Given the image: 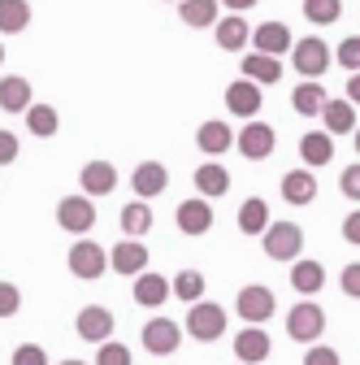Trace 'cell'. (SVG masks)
Instances as JSON below:
<instances>
[{
	"mask_svg": "<svg viewBox=\"0 0 360 365\" xmlns=\"http://www.w3.org/2000/svg\"><path fill=\"white\" fill-rule=\"evenodd\" d=\"M291 61H295L300 78H312V83H317V78L330 70L334 53H330V43H326L322 35H308V39H300L295 48H291Z\"/></svg>",
	"mask_w": 360,
	"mask_h": 365,
	"instance_id": "6da1fadb",
	"label": "cell"
},
{
	"mask_svg": "<svg viewBox=\"0 0 360 365\" xmlns=\"http://www.w3.org/2000/svg\"><path fill=\"white\" fill-rule=\"evenodd\" d=\"M265 257L269 261H300V248H304V231L295 222H269V231H265Z\"/></svg>",
	"mask_w": 360,
	"mask_h": 365,
	"instance_id": "7a4b0ae2",
	"label": "cell"
},
{
	"mask_svg": "<svg viewBox=\"0 0 360 365\" xmlns=\"http://www.w3.org/2000/svg\"><path fill=\"white\" fill-rule=\"evenodd\" d=\"M187 335H191V339H200V344L221 339V335H226V309L213 304V300L191 304V309H187Z\"/></svg>",
	"mask_w": 360,
	"mask_h": 365,
	"instance_id": "3957f363",
	"label": "cell"
},
{
	"mask_svg": "<svg viewBox=\"0 0 360 365\" xmlns=\"http://www.w3.org/2000/svg\"><path fill=\"white\" fill-rule=\"evenodd\" d=\"M326 331V309L322 304H312V300H300L291 313H287V335L295 344H317Z\"/></svg>",
	"mask_w": 360,
	"mask_h": 365,
	"instance_id": "277c9868",
	"label": "cell"
},
{
	"mask_svg": "<svg viewBox=\"0 0 360 365\" xmlns=\"http://www.w3.org/2000/svg\"><path fill=\"white\" fill-rule=\"evenodd\" d=\"M57 226L61 231H70V235H87L96 226V205H92V196H61V205H57Z\"/></svg>",
	"mask_w": 360,
	"mask_h": 365,
	"instance_id": "5b68a950",
	"label": "cell"
},
{
	"mask_svg": "<svg viewBox=\"0 0 360 365\" xmlns=\"http://www.w3.org/2000/svg\"><path fill=\"white\" fill-rule=\"evenodd\" d=\"M109 269V252L96 240H74L70 244V274L74 279H100Z\"/></svg>",
	"mask_w": 360,
	"mask_h": 365,
	"instance_id": "8992f818",
	"label": "cell"
},
{
	"mask_svg": "<svg viewBox=\"0 0 360 365\" xmlns=\"http://www.w3.org/2000/svg\"><path fill=\"white\" fill-rule=\"evenodd\" d=\"M235 148H239V157H248V161H265V157H274L278 135H274V126H269V122H248V126L239 130Z\"/></svg>",
	"mask_w": 360,
	"mask_h": 365,
	"instance_id": "52a82bcc",
	"label": "cell"
},
{
	"mask_svg": "<svg viewBox=\"0 0 360 365\" xmlns=\"http://www.w3.org/2000/svg\"><path fill=\"white\" fill-rule=\"evenodd\" d=\"M274 292L269 287H260V283H252V287H243L239 292V300H235V313L243 317L248 327H260V322H269V317H274Z\"/></svg>",
	"mask_w": 360,
	"mask_h": 365,
	"instance_id": "ba28073f",
	"label": "cell"
},
{
	"mask_svg": "<svg viewBox=\"0 0 360 365\" xmlns=\"http://www.w3.org/2000/svg\"><path fill=\"white\" fill-rule=\"evenodd\" d=\"M74 331H78L83 344H109V335H113V313L105 304H87V309H78Z\"/></svg>",
	"mask_w": 360,
	"mask_h": 365,
	"instance_id": "9c48e42d",
	"label": "cell"
},
{
	"mask_svg": "<svg viewBox=\"0 0 360 365\" xmlns=\"http://www.w3.org/2000/svg\"><path fill=\"white\" fill-rule=\"evenodd\" d=\"M252 43H256V53H265V57H282V53L295 48V35H291L287 22H260L252 31Z\"/></svg>",
	"mask_w": 360,
	"mask_h": 365,
	"instance_id": "30bf717a",
	"label": "cell"
},
{
	"mask_svg": "<svg viewBox=\"0 0 360 365\" xmlns=\"http://www.w3.org/2000/svg\"><path fill=\"white\" fill-rule=\"evenodd\" d=\"M174 222H178V231H183V235H204V231H213V205L204 196H191V200L178 205Z\"/></svg>",
	"mask_w": 360,
	"mask_h": 365,
	"instance_id": "8fae6325",
	"label": "cell"
},
{
	"mask_svg": "<svg viewBox=\"0 0 360 365\" xmlns=\"http://www.w3.org/2000/svg\"><path fill=\"white\" fill-rule=\"evenodd\" d=\"M178 344H183V327L169 322V317H152V322L144 327V348L152 356H169Z\"/></svg>",
	"mask_w": 360,
	"mask_h": 365,
	"instance_id": "7c38bea8",
	"label": "cell"
},
{
	"mask_svg": "<svg viewBox=\"0 0 360 365\" xmlns=\"http://www.w3.org/2000/svg\"><path fill=\"white\" fill-rule=\"evenodd\" d=\"M109 269L113 274H134V279H139V274H148V248L139 244V240H122L113 252H109Z\"/></svg>",
	"mask_w": 360,
	"mask_h": 365,
	"instance_id": "4fadbf2b",
	"label": "cell"
},
{
	"mask_svg": "<svg viewBox=\"0 0 360 365\" xmlns=\"http://www.w3.org/2000/svg\"><path fill=\"white\" fill-rule=\"evenodd\" d=\"M130 187H134V196H139V200H152V196H161L169 187V170L161 161H139V165H134V174H130Z\"/></svg>",
	"mask_w": 360,
	"mask_h": 365,
	"instance_id": "5bb4252c",
	"label": "cell"
},
{
	"mask_svg": "<svg viewBox=\"0 0 360 365\" xmlns=\"http://www.w3.org/2000/svg\"><path fill=\"white\" fill-rule=\"evenodd\" d=\"M235 140H239V135L231 130V122H221V118H208V122H200V130H196V144H200V153H208V157H221L226 148H235Z\"/></svg>",
	"mask_w": 360,
	"mask_h": 365,
	"instance_id": "9a60e30c",
	"label": "cell"
},
{
	"mask_svg": "<svg viewBox=\"0 0 360 365\" xmlns=\"http://www.w3.org/2000/svg\"><path fill=\"white\" fill-rule=\"evenodd\" d=\"M300 161H304V170L330 165V161H334V135H326V130H308V135H300Z\"/></svg>",
	"mask_w": 360,
	"mask_h": 365,
	"instance_id": "2e32d148",
	"label": "cell"
},
{
	"mask_svg": "<svg viewBox=\"0 0 360 365\" xmlns=\"http://www.w3.org/2000/svg\"><path fill=\"white\" fill-rule=\"evenodd\" d=\"M282 200L287 205H312V200H317V174H312V170H291V174H282Z\"/></svg>",
	"mask_w": 360,
	"mask_h": 365,
	"instance_id": "e0dca14e",
	"label": "cell"
},
{
	"mask_svg": "<svg viewBox=\"0 0 360 365\" xmlns=\"http://www.w3.org/2000/svg\"><path fill=\"white\" fill-rule=\"evenodd\" d=\"M226 109H231L235 118L256 122V113H260V87H256V83H248V78L231 83V87H226Z\"/></svg>",
	"mask_w": 360,
	"mask_h": 365,
	"instance_id": "ac0fdd59",
	"label": "cell"
},
{
	"mask_svg": "<svg viewBox=\"0 0 360 365\" xmlns=\"http://www.w3.org/2000/svg\"><path fill=\"white\" fill-rule=\"evenodd\" d=\"M78 182H83V196H109L113 187H117V170L109 165V161H87L83 165V174H78Z\"/></svg>",
	"mask_w": 360,
	"mask_h": 365,
	"instance_id": "d6986e66",
	"label": "cell"
},
{
	"mask_svg": "<svg viewBox=\"0 0 360 365\" xmlns=\"http://www.w3.org/2000/svg\"><path fill=\"white\" fill-rule=\"evenodd\" d=\"M213 31H217V48H221V53H239V48H248V39H252L256 26H248L243 14H226Z\"/></svg>",
	"mask_w": 360,
	"mask_h": 365,
	"instance_id": "ffe728a7",
	"label": "cell"
},
{
	"mask_svg": "<svg viewBox=\"0 0 360 365\" xmlns=\"http://www.w3.org/2000/svg\"><path fill=\"white\" fill-rule=\"evenodd\" d=\"M196 192L204 200H217V196H226L231 192V170L226 165H217V161H204L196 170Z\"/></svg>",
	"mask_w": 360,
	"mask_h": 365,
	"instance_id": "44dd1931",
	"label": "cell"
},
{
	"mask_svg": "<svg viewBox=\"0 0 360 365\" xmlns=\"http://www.w3.org/2000/svg\"><path fill=\"white\" fill-rule=\"evenodd\" d=\"M35 101H31V83L22 74H5L0 78V109L5 113H26Z\"/></svg>",
	"mask_w": 360,
	"mask_h": 365,
	"instance_id": "7402d4cb",
	"label": "cell"
},
{
	"mask_svg": "<svg viewBox=\"0 0 360 365\" xmlns=\"http://www.w3.org/2000/svg\"><path fill=\"white\" fill-rule=\"evenodd\" d=\"M235 356H239L243 365H260V361H269V335H265L260 327L239 331V335H235Z\"/></svg>",
	"mask_w": 360,
	"mask_h": 365,
	"instance_id": "603a6c76",
	"label": "cell"
},
{
	"mask_svg": "<svg viewBox=\"0 0 360 365\" xmlns=\"http://www.w3.org/2000/svg\"><path fill=\"white\" fill-rule=\"evenodd\" d=\"M243 78H248V83H256V87H274V83L282 78V66H278V57L248 53V57H243Z\"/></svg>",
	"mask_w": 360,
	"mask_h": 365,
	"instance_id": "cb8c5ba5",
	"label": "cell"
},
{
	"mask_svg": "<svg viewBox=\"0 0 360 365\" xmlns=\"http://www.w3.org/2000/svg\"><path fill=\"white\" fill-rule=\"evenodd\" d=\"M217 5H221V0H183V5H178V22L191 26V31L217 26V22H221V18H217Z\"/></svg>",
	"mask_w": 360,
	"mask_h": 365,
	"instance_id": "d4e9b609",
	"label": "cell"
},
{
	"mask_svg": "<svg viewBox=\"0 0 360 365\" xmlns=\"http://www.w3.org/2000/svg\"><path fill=\"white\" fill-rule=\"evenodd\" d=\"M326 101H330V96H326V87H322V83H312V78H304V83L291 91V109H295L300 118L322 113V109H326Z\"/></svg>",
	"mask_w": 360,
	"mask_h": 365,
	"instance_id": "484cf974",
	"label": "cell"
},
{
	"mask_svg": "<svg viewBox=\"0 0 360 365\" xmlns=\"http://www.w3.org/2000/svg\"><path fill=\"white\" fill-rule=\"evenodd\" d=\"M291 287H295L300 296H317V292L326 287L322 261H295V265H291Z\"/></svg>",
	"mask_w": 360,
	"mask_h": 365,
	"instance_id": "4316f807",
	"label": "cell"
},
{
	"mask_svg": "<svg viewBox=\"0 0 360 365\" xmlns=\"http://www.w3.org/2000/svg\"><path fill=\"white\" fill-rule=\"evenodd\" d=\"M165 296H174V287L165 283V274H139V279H134V300H139L144 309L165 304Z\"/></svg>",
	"mask_w": 360,
	"mask_h": 365,
	"instance_id": "83f0119b",
	"label": "cell"
},
{
	"mask_svg": "<svg viewBox=\"0 0 360 365\" xmlns=\"http://www.w3.org/2000/svg\"><path fill=\"white\" fill-rule=\"evenodd\" d=\"M239 231H243V235H265V231H269V205H265L260 196H248V200L239 205Z\"/></svg>",
	"mask_w": 360,
	"mask_h": 365,
	"instance_id": "f1b7e54d",
	"label": "cell"
},
{
	"mask_svg": "<svg viewBox=\"0 0 360 365\" xmlns=\"http://www.w3.org/2000/svg\"><path fill=\"white\" fill-rule=\"evenodd\" d=\"M322 122H326V135H347V130H356V105L351 101H326Z\"/></svg>",
	"mask_w": 360,
	"mask_h": 365,
	"instance_id": "f546056e",
	"label": "cell"
},
{
	"mask_svg": "<svg viewBox=\"0 0 360 365\" xmlns=\"http://www.w3.org/2000/svg\"><path fill=\"white\" fill-rule=\"evenodd\" d=\"M117 222H122L126 240H139V235H148V226H152V209H148L144 200H134V205H122Z\"/></svg>",
	"mask_w": 360,
	"mask_h": 365,
	"instance_id": "4dcf8cb0",
	"label": "cell"
},
{
	"mask_svg": "<svg viewBox=\"0 0 360 365\" xmlns=\"http://www.w3.org/2000/svg\"><path fill=\"white\" fill-rule=\"evenodd\" d=\"M26 26H31L26 0H0V35H22Z\"/></svg>",
	"mask_w": 360,
	"mask_h": 365,
	"instance_id": "1f68e13d",
	"label": "cell"
},
{
	"mask_svg": "<svg viewBox=\"0 0 360 365\" xmlns=\"http://www.w3.org/2000/svg\"><path fill=\"white\" fill-rule=\"evenodd\" d=\"M26 126H31V135H39V140H53V135L61 130V113L53 105H31L26 109Z\"/></svg>",
	"mask_w": 360,
	"mask_h": 365,
	"instance_id": "d6a6232c",
	"label": "cell"
},
{
	"mask_svg": "<svg viewBox=\"0 0 360 365\" xmlns=\"http://www.w3.org/2000/svg\"><path fill=\"white\" fill-rule=\"evenodd\" d=\"M169 287H174V296L183 300V304H200V296H204V274L200 269H178Z\"/></svg>",
	"mask_w": 360,
	"mask_h": 365,
	"instance_id": "836d02e7",
	"label": "cell"
},
{
	"mask_svg": "<svg viewBox=\"0 0 360 365\" xmlns=\"http://www.w3.org/2000/svg\"><path fill=\"white\" fill-rule=\"evenodd\" d=\"M304 18L312 26H334L343 18V0H304Z\"/></svg>",
	"mask_w": 360,
	"mask_h": 365,
	"instance_id": "e575fe53",
	"label": "cell"
},
{
	"mask_svg": "<svg viewBox=\"0 0 360 365\" xmlns=\"http://www.w3.org/2000/svg\"><path fill=\"white\" fill-rule=\"evenodd\" d=\"M339 66L351 70V74H360V35H347L339 43Z\"/></svg>",
	"mask_w": 360,
	"mask_h": 365,
	"instance_id": "d590c367",
	"label": "cell"
},
{
	"mask_svg": "<svg viewBox=\"0 0 360 365\" xmlns=\"http://www.w3.org/2000/svg\"><path fill=\"white\" fill-rule=\"evenodd\" d=\"M96 365H130V348L126 344H100Z\"/></svg>",
	"mask_w": 360,
	"mask_h": 365,
	"instance_id": "8d00e7d4",
	"label": "cell"
},
{
	"mask_svg": "<svg viewBox=\"0 0 360 365\" xmlns=\"http://www.w3.org/2000/svg\"><path fill=\"white\" fill-rule=\"evenodd\" d=\"M339 192H343L347 200H356V205H360V161H356V165H347V170L339 174Z\"/></svg>",
	"mask_w": 360,
	"mask_h": 365,
	"instance_id": "74e56055",
	"label": "cell"
},
{
	"mask_svg": "<svg viewBox=\"0 0 360 365\" xmlns=\"http://www.w3.org/2000/svg\"><path fill=\"white\" fill-rule=\"evenodd\" d=\"M304 365H343V361H339V352H334L330 344H312V348L304 352Z\"/></svg>",
	"mask_w": 360,
	"mask_h": 365,
	"instance_id": "f35d334b",
	"label": "cell"
},
{
	"mask_svg": "<svg viewBox=\"0 0 360 365\" xmlns=\"http://www.w3.org/2000/svg\"><path fill=\"white\" fill-rule=\"evenodd\" d=\"M14 365H48V352H43L39 344H18Z\"/></svg>",
	"mask_w": 360,
	"mask_h": 365,
	"instance_id": "ab89813d",
	"label": "cell"
},
{
	"mask_svg": "<svg viewBox=\"0 0 360 365\" xmlns=\"http://www.w3.org/2000/svg\"><path fill=\"white\" fill-rule=\"evenodd\" d=\"M22 309V292L14 283H0V317H14Z\"/></svg>",
	"mask_w": 360,
	"mask_h": 365,
	"instance_id": "60d3db41",
	"label": "cell"
},
{
	"mask_svg": "<svg viewBox=\"0 0 360 365\" xmlns=\"http://www.w3.org/2000/svg\"><path fill=\"white\" fill-rule=\"evenodd\" d=\"M339 287H343V296H351V300H360V261H351L343 274H339Z\"/></svg>",
	"mask_w": 360,
	"mask_h": 365,
	"instance_id": "b9f144b4",
	"label": "cell"
},
{
	"mask_svg": "<svg viewBox=\"0 0 360 365\" xmlns=\"http://www.w3.org/2000/svg\"><path fill=\"white\" fill-rule=\"evenodd\" d=\"M18 161V135L14 130H0V165Z\"/></svg>",
	"mask_w": 360,
	"mask_h": 365,
	"instance_id": "7bdbcfd3",
	"label": "cell"
},
{
	"mask_svg": "<svg viewBox=\"0 0 360 365\" xmlns=\"http://www.w3.org/2000/svg\"><path fill=\"white\" fill-rule=\"evenodd\" d=\"M343 240H347V244H360V209H351V213L343 217Z\"/></svg>",
	"mask_w": 360,
	"mask_h": 365,
	"instance_id": "ee69618b",
	"label": "cell"
},
{
	"mask_svg": "<svg viewBox=\"0 0 360 365\" xmlns=\"http://www.w3.org/2000/svg\"><path fill=\"white\" fill-rule=\"evenodd\" d=\"M347 101H351V105H360V74H351V78H347Z\"/></svg>",
	"mask_w": 360,
	"mask_h": 365,
	"instance_id": "f6af8a7d",
	"label": "cell"
},
{
	"mask_svg": "<svg viewBox=\"0 0 360 365\" xmlns=\"http://www.w3.org/2000/svg\"><path fill=\"white\" fill-rule=\"evenodd\" d=\"M221 5H226L231 14H243V9H252V5H256V0H221Z\"/></svg>",
	"mask_w": 360,
	"mask_h": 365,
	"instance_id": "bcb514c9",
	"label": "cell"
},
{
	"mask_svg": "<svg viewBox=\"0 0 360 365\" xmlns=\"http://www.w3.org/2000/svg\"><path fill=\"white\" fill-rule=\"evenodd\" d=\"M57 365H87V361H74V356H70V361H57Z\"/></svg>",
	"mask_w": 360,
	"mask_h": 365,
	"instance_id": "7dc6e473",
	"label": "cell"
},
{
	"mask_svg": "<svg viewBox=\"0 0 360 365\" xmlns=\"http://www.w3.org/2000/svg\"><path fill=\"white\" fill-rule=\"evenodd\" d=\"M356 153H360V126H356Z\"/></svg>",
	"mask_w": 360,
	"mask_h": 365,
	"instance_id": "c3c4849f",
	"label": "cell"
},
{
	"mask_svg": "<svg viewBox=\"0 0 360 365\" xmlns=\"http://www.w3.org/2000/svg\"><path fill=\"white\" fill-rule=\"evenodd\" d=\"M0 66H5V43H0Z\"/></svg>",
	"mask_w": 360,
	"mask_h": 365,
	"instance_id": "681fc988",
	"label": "cell"
},
{
	"mask_svg": "<svg viewBox=\"0 0 360 365\" xmlns=\"http://www.w3.org/2000/svg\"><path fill=\"white\" fill-rule=\"evenodd\" d=\"M178 5H183V0H178Z\"/></svg>",
	"mask_w": 360,
	"mask_h": 365,
	"instance_id": "f907efd6",
	"label": "cell"
}]
</instances>
